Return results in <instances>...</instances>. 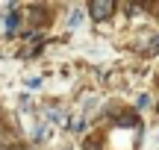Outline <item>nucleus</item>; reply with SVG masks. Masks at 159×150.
Segmentation results:
<instances>
[{
  "label": "nucleus",
  "instance_id": "nucleus-2",
  "mask_svg": "<svg viewBox=\"0 0 159 150\" xmlns=\"http://www.w3.org/2000/svg\"><path fill=\"white\" fill-rule=\"evenodd\" d=\"M15 24H18V12H12L9 21H6V29H15Z\"/></svg>",
  "mask_w": 159,
  "mask_h": 150
},
{
  "label": "nucleus",
  "instance_id": "nucleus-3",
  "mask_svg": "<svg viewBox=\"0 0 159 150\" xmlns=\"http://www.w3.org/2000/svg\"><path fill=\"white\" fill-rule=\"evenodd\" d=\"M80 21H83V15L80 12H71V27H80Z\"/></svg>",
  "mask_w": 159,
  "mask_h": 150
},
{
  "label": "nucleus",
  "instance_id": "nucleus-1",
  "mask_svg": "<svg viewBox=\"0 0 159 150\" xmlns=\"http://www.w3.org/2000/svg\"><path fill=\"white\" fill-rule=\"evenodd\" d=\"M115 15V0H91V18L94 21H109Z\"/></svg>",
  "mask_w": 159,
  "mask_h": 150
}]
</instances>
